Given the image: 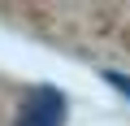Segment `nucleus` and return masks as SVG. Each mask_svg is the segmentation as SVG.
I'll use <instances>...</instances> for the list:
<instances>
[{
	"mask_svg": "<svg viewBox=\"0 0 130 126\" xmlns=\"http://www.w3.org/2000/svg\"><path fill=\"white\" fill-rule=\"evenodd\" d=\"M13 126H70V96L61 87H52V83L30 87L18 100Z\"/></svg>",
	"mask_w": 130,
	"mask_h": 126,
	"instance_id": "nucleus-1",
	"label": "nucleus"
},
{
	"mask_svg": "<svg viewBox=\"0 0 130 126\" xmlns=\"http://www.w3.org/2000/svg\"><path fill=\"white\" fill-rule=\"evenodd\" d=\"M100 78H104L121 100H130V74H121V70H100Z\"/></svg>",
	"mask_w": 130,
	"mask_h": 126,
	"instance_id": "nucleus-2",
	"label": "nucleus"
}]
</instances>
